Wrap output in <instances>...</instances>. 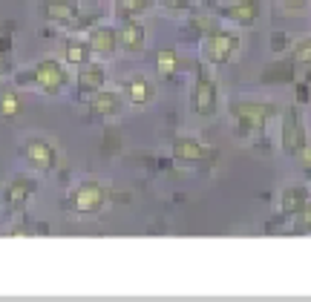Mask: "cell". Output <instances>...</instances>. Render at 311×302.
Instances as JSON below:
<instances>
[{
	"mask_svg": "<svg viewBox=\"0 0 311 302\" xmlns=\"http://www.w3.org/2000/svg\"><path fill=\"white\" fill-rule=\"evenodd\" d=\"M236 46H239V40L231 35V32H208L205 35V40H202V55L208 63H228V60L233 58V52H236Z\"/></svg>",
	"mask_w": 311,
	"mask_h": 302,
	"instance_id": "cell-2",
	"label": "cell"
},
{
	"mask_svg": "<svg viewBox=\"0 0 311 302\" xmlns=\"http://www.w3.org/2000/svg\"><path fill=\"white\" fill-rule=\"evenodd\" d=\"M87 58H90V46H87V43H81V40H69V43H66V60H69V63L81 66Z\"/></svg>",
	"mask_w": 311,
	"mask_h": 302,
	"instance_id": "cell-20",
	"label": "cell"
},
{
	"mask_svg": "<svg viewBox=\"0 0 311 302\" xmlns=\"http://www.w3.org/2000/svg\"><path fill=\"white\" fill-rule=\"evenodd\" d=\"M32 78H35V84H38V87H40L43 92L55 95V92L61 90L63 84H66V69H63V66H61V63H58L55 58H46V60H40V63L35 66Z\"/></svg>",
	"mask_w": 311,
	"mask_h": 302,
	"instance_id": "cell-4",
	"label": "cell"
},
{
	"mask_svg": "<svg viewBox=\"0 0 311 302\" xmlns=\"http://www.w3.org/2000/svg\"><path fill=\"white\" fill-rule=\"evenodd\" d=\"M150 3H153V0H116V15L124 18V20L138 18V15H144V12L150 9Z\"/></svg>",
	"mask_w": 311,
	"mask_h": 302,
	"instance_id": "cell-17",
	"label": "cell"
},
{
	"mask_svg": "<svg viewBox=\"0 0 311 302\" xmlns=\"http://www.w3.org/2000/svg\"><path fill=\"white\" fill-rule=\"evenodd\" d=\"M291 60H294V63H311V38L297 40V43L291 46Z\"/></svg>",
	"mask_w": 311,
	"mask_h": 302,
	"instance_id": "cell-22",
	"label": "cell"
},
{
	"mask_svg": "<svg viewBox=\"0 0 311 302\" xmlns=\"http://www.w3.org/2000/svg\"><path fill=\"white\" fill-rule=\"evenodd\" d=\"M300 158H303V167H306V173H309V179H311V147L309 144L300 150Z\"/></svg>",
	"mask_w": 311,
	"mask_h": 302,
	"instance_id": "cell-26",
	"label": "cell"
},
{
	"mask_svg": "<svg viewBox=\"0 0 311 302\" xmlns=\"http://www.w3.org/2000/svg\"><path fill=\"white\" fill-rule=\"evenodd\" d=\"M173 155H176L179 161L196 164V161H214V158H216V150L202 147L196 138H176V141H173Z\"/></svg>",
	"mask_w": 311,
	"mask_h": 302,
	"instance_id": "cell-8",
	"label": "cell"
},
{
	"mask_svg": "<svg viewBox=\"0 0 311 302\" xmlns=\"http://www.w3.org/2000/svg\"><path fill=\"white\" fill-rule=\"evenodd\" d=\"M72 205H75V210H78V213L101 210V205H104V187H101L98 181H84V184L75 190Z\"/></svg>",
	"mask_w": 311,
	"mask_h": 302,
	"instance_id": "cell-7",
	"label": "cell"
},
{
	"mask_svg": "<svg viewBox=\"0 0 311 302\" xmlns=\"http://www.w3.org/2000/svg\"><path fill=\"white\" fill-rule=\"evenodd\" d=\"M282 150L288 155H300V150L306 147V127L297 115V107H288L282 113V132H280Z\"/></svg>",
	"mask_w": 311,
	"mask_h": 302,
	"instance_id": "cell-3",
	"label": "cell"
},
{
	"mask_svg": "<svg viewBox=\"0 0 311 302\" xmlns=\"http://www.w3.org/2000/svg\"><path fill=\"white\" fill-rule=\"evenodd\" d=\"M87 46H90V52H95V55H113L116 46H118L116 29H110V26H98V29H93Z\"/></svg>",
	"mask_w": 311,
	"mask_h": 302,
	"instance_id": "cell-14",
	"label": "cell"
},
{
	"mask_svg": "<svg viewBox=\"0 0 311 302\" xmlns=\"http://www.w3.org/2000/svg\"><path fill=\"white\" fill-rule=\"evenodd\" d=\"M176 63H179V58H176L173 49H161V52L156 55V69H158L161 75H173V72H176Z\"/></svg>",
	"mask_w": 311,
	"mask_h": 302,
	"instance_id": "cell-21",
	"label": "cell"
},
{
	"mask_svg": "<svg viewBox=\"0 0 311 302\" xmlns=\"http://www.w3.org/2000/svg\"><path fill=\"white\" fill-rule=\"evenodd\" d=\"M285 6H291V9H297V6H303V3H309V0H282Z\"/></svg>",
	"mask_w": 311,
	"mask_h": 302,
	"instance_id": "cell-27",
	"label": "cell"
},
{
	"mask_svg": "<svg viewBox=\"0 0 311 302\" xmlns=\"http://www.w3.org/2000/svg\"><path fill=\"white\" fill-rule=\"evenodd\" d=\"M222 15H225L228 20L239 23V26H251V23L259 18V0H236V3H231V6H225Z\"/></svg>",
	"mask_w": 311,
	"mask_h": 302,
	"instance_id": "cell-10",
	"label": "cell"
},
{
	"mask_svg": "<svg viewBox=\"0 0 311 302\" xmlns=\"http://www.w3.org/2000/svg\"><path fill=\"white\" fill-rule=\"evenodd\" d=\"M116 38H118L121 49H127V52H138V49H144V26H141L136 18L124 20L121 29L116 32Z\"/></svg>",
	"mask_w": 311,
	"mask_h": 302,
	"instance_id": "cell-11",
	"label": "cell"
},
{
	"mask_svg": "<svg viewBox=\"0 0 311 302\" xmlns=\"http://www.w3.org/2000/svg\"><path fill=\"white\" fill-rule=\"evenodd\" d=\"M306 202H309V190H306L303 184H288L280 196V208L285 216H297Z\"/></svg>",
	"mask_w": 311,
	"mask_h": 302,
	"instance_id": "cell-15",
	"label": "cell"
},
{
	"mask_svg": "<svg viewBox=\"0 0 311 302\" xmlns=\"http://www.w3.org/2000/svg\"><path fill=\"white\" fill-rule=\"evenodd\" d=\"M104 66L101 63H90V60H84L81 63V72H78V90L84 92V95H93L104 87Z\"/></svg>",
	"mask_w": 311,
	"mask_h": 302,
	"instance_id": "cell-12",
	"label": "cell"
},
{
	"mask_svg": "<svg viewBox=\"0 0 311 302\" xmlns=\"http://www.w3.org/2000/svg\"><path fill=\"white\" fill-rule=\"evenodd\" d=\"M216 81L208 75V72H199L196 78V87H193V110L199 115H214L216 113Z\"/></svg>",
	"mask_w": 311,
	"mask_h": 302,
	"instance_id": "cell-5",
	"label": "cell"
},
{
	"mask_svg": "<svg viewBox=\"0 0 311 302\" xmlns=\"http://www.w3.org/2000/svg\"><path fill=\"white\" fill-rule=\"evenodd\" d=\"M161 6H167V9H173V12H187L193 3L190 0H158Z\"/></svg>",
	"mask_w": 311,
	"mask_h": 302,
	"instance_id": "cell-25",
	"label": "cell"
},
{
	"mask_svg": "<svg viewBox=\"0 0 311 302\" xmlns=\"http://www.w3.org/2000/svg\"><path fill=\"white\" fill-rule=\"evenodd\" d=\"M43 18L55 20V23H69L78 18V3L75 0H43Z\"/></svg>",
	"mask_w": 311,
	"mask_h": 302,
	"instance_id": "cell-13",
	"label": "cell"
},
{
	"mask_svg": "<svg viewBox=\"0 0 311 302\" xmlns=\"http://www.w3.org/2000/svg\"><path fill=\"white\" fill-rule=\"evenodd\" d=\"M90 110H93V115H98V118H113V115L121 113V98H118V92L101 87L98 92H93Z\"/></svg>",
	"mask_w": 311,
	"mask_h": 302,
	"instance_id": "cell-9",
	"label": "cell"
},
{
	"mask_svg": "<svg viewBox=\"0 0 311 302\" xmlns=\"http://www.w3.org/2000/svg\"><path fill=\"white\" fill-rule=\"evenodd\" d=\"M294 60H282V63H274V66H268V75H265V81H291L294 78Z\"/></svg>",
	"mask_w": 311,
	"mask_h": 302,
	"instance_id": "cell-19",
	"label": "cell"
},
{
	"mask_svg": "<svg viewBox=\"0 0 311 302\" xmlns=\"http://www.w3.org/2000/svg\"><path fill=\"white\" fill-rule=\"evenodd\" d=\"M23 155H26V161H29L32 167H38V170H52L58 164L55 147L49 141H43V138H29L23 144Z\"/></svg>",
	"mask_w": 311,
	"mask_h": 302,
	"instance_id": "cell-6",
	"label": "cell"
},
{
	"mask_svg": "<svg viewBox=\"0 0 311 302\" xmlns=\"http://www.w3.org/2000/svg\"><path fill=\"white\" fill-rule=\"evenodd\" d=\"M32 190H35V184L29 179H15L6 190V199H9V205H23L32 196Z\"/></svg>",
	"mask_w": 311,
	"mask_h": 302,
	"instance_id": "cell-18",
	"label": "cell"
},
{
	"mask_svg": "<svg viewBox=\"0 0 311 302\" xmlns=\"http://www.w3.org/2000/svg\"><path fill=\"white\" fill-rule=\"evenodd\" d=\"M127 98H130L136 107L150 104V101H153V84H150L144 75H133V78L127 81Z\"/></svg>",
	"mask_w": 311,
	"mask_h": 302,
	"instance_id": "cell-16",
	"label": "cell"
},
{
	"mask_svg": "<svg viewBox=\"0 0 311 302\" xmlns=\"http://www.w3.org/2000/svg\"><path fill=\"white\" fill-rule=\"evenodd\" d=\"M231 113L236 115V121L245 127V130H262L268 118H274L277 115V107L274 104H262V101H236L233 107H231Z\"/></svg>",
	"mask_w": 311,
	"mask_h": 302,
	"instance_id": "cell-1",
	"label": "cell"
},
{
	"mask_svg": "<svg viewBox=\"0 0 311 302\" xmlns=\"http://www.w3.org/2000/svg\"><path fill=\"white\" fill-rule=\"evenodd\" d=\"M202 3H205V6H214V3H216V0H202Z\"/></svg>",
	"mask_w": 311,
	"mask_h": 302,
	"instance_id": "cell-28",
	"label": "cell"
},
{
	"mask_svg": "<svg viewBox=\"0 0 311 302\" xmlns=\"http://www.w3.org/2000/svg\"><path fill=\"white\" fill-rule=\"evenodd\" d=\"M18 110H20L18 95H15V92H6V95H3V104H0V113H3V115H15Z\"/></svg>",
	"mask_w": 311,
	"mask_h": 302,
	"instance_id": "cell-24",
	"label": "cell"
},
{
	"mask_svg": "<svg viewBox=\"0 0 311 302\" xmlns=\"http://www.w3.org/2000/svg\"><path fill=\"white\" fill-rule=\"evenodd\" d=\"M297 230L300 233H311V202H306L300 213H297Z\"/></svg>",
	"mask_w": 311,
	"mask_h": 302,
	"instance_id": "cell-23",
	"label": "cell"
}]
</instances>
